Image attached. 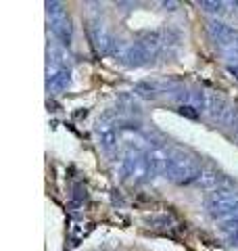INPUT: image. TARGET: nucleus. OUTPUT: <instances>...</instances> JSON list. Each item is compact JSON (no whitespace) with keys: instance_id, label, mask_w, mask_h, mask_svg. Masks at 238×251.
<instances>
[{"instance_id":"5","label":"nucleus","mask_w":238,"mask_h":251,"mask_svg":"<svg viewBox=\"0 0 238 251\" xmlns=\"http://www.w3.org/2000/svg\"><path fill=\"white\" fill-rule=\"evenodd\" d=\"M46 19H48V27L52 36L59 40L61 46H71L73 40V25L67 11L63 9L61 2H46Z\"/></svg>"},{"instance_id":"6","label":"nucleus","mask_w":238,"mask_h":251,"mask_svg":"<svg viewBox=\"0 0 238 251\" xmlns=\"http://www.w3.org/2000/svg\"><path fill=\"white\" fill-rule=\"evenodd\" d=\"M111 57H115L119 63H123L125 67H142L153 63V59L148 57L146 49L138 40L136 42H125V40H115Z\"/></svg>"},{"instance_id":"10","label":"nucleus","mask_w":238,"mask_h":251,"mask_svg":"<svg viewBox=\"0 0 238 251\" xmlns=\"http://www.w3.org/2000/svg\"><path fill=\"white\" fill-rule=\"evenodd\" d=\"M203 6L205 11H209V13H221L224 11V2H198Z\"/></svg>"},{"instance_id":"7","label":"nucleus","mask_w":238,"mask_h":251,"mask_svg":"<svg viewBox=\"0 0 238 251\" xmlns=\"http://www.w3.org/2000/svg\"><path fill=\"white\" fill-rule=\"evenodd\" d=\"M119 130H121V126H117V122H115L111 115H102L100 120L96 122V126H94V134H96L98 147H100L107 155H111V153L117 151V145H119Z\"/></svg>"},{"instance_id":"12","label":"nucleus","mask_w":238,"mask_h":251,"mask_svg":"<svg viewBox=\"0 0 238 251\" xmlns=\"http://www.w3.org/2000/svg\"><path fill=\"white\" fill-rule=\"evenodd\" d=\"M232 138H234L236 143H238V128H234V130H232Z\"/></svg>"},{"instance_id":"1","label":"nucleus","mask_w":238,"mask_h":251,"mask_svg":"<svg viewBox=\"0 0 238 251\" xmlns=\"http://www.w3.org/2000/svg\"><path fill=\"white\" fill-rule=\"evenodd\" d=\"M203 166H201V159L186 151V149H178L173 147L169 149V155H167V163H165V172L163 176L169 180L173 184H194V182H201L203 178Z\"/></svg>"},{"instance_id":"8","label":"nucleus","mask_w":238,"mask_h":251,"mask_svg":"<svg viewBox=\"0 0 238 251\" xmlns=\"http://www.w3.org/2000/svg\"><path fill=\"white\" fill-rule=\"evenodd\" d=\"M88 38H90L92 49L98 54H111V50H113L115 40L100 21H90L88 23Z\"/></svg>"},{"instance_id":"2","label":"nucleus","mask_w":238,"mask_h":251,"mask_svg":"<svg viewBox=\"0 0 238 251\" xmlns=\"http://www.w3.org/2000/svg\"><path fill=\"white\" fill-rule=\"evenodd\" d=\"M119 174H121L123 180H130L134 184H144L155 176V172L148 161L146 151H142V149H128L121 163H119Z\"/></svg>"},{"instance_id":"4","label":"nucleus","mask_w":238,"mask_h":251,"mask_svg":"<svg viewBox=\"0 0 238 251\" xmlns=\"http://www.w3.org/2000/svg\"><path fill=\"white\" fill-rule=\"evenodd\" d=\"M207 34L215 42L219 52L228 59V65H236L238 63V31L221 21H209Z\"/></svg>"},{"instance_id":"3","label":"nucleus","mask_w":238,"mask_h":251,"mask_svg":"<svg viewBox=\"0 0 238 251\" xmlns=\"http://www.w3.org/2000/svg\"><path fill=\"white\" fill-rule=\"evenodd\" d=\"M207 214L217 220V222H228V220L238 218V193L232 188H213L205 201Z\"/></svg>"},{"instance_id":"11","label":"nucleus","mask_w":238,"mask_h":251,"mask_svg":"<svg viewBox=\"0 0 238 251\" xmlns=\"http://www.w3.org/2000/svg\"><path fill=\"white\" fill-rule=\"evenodd\" d=\"M226 241H228L232 247H238V226H236L234 230H230V232L226 234Z\"/></svg>"},{"instance_id":"9","label":"nucleus","mask_w":238,"mask_h":251,"mask_svg":"<svg viewBox=\"0 0 238 251\" xmlns=\"http://www.w3.org/2000/svg\"><path fill=\"white\" fill-rule=\"evenodd\" d=\"M71 86V67H59V69H46V88L52 92L67 90Z\"/></svg>"}]
</instances>
